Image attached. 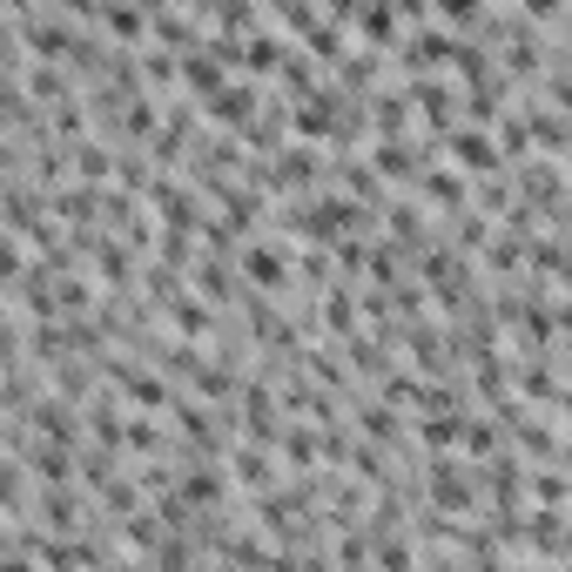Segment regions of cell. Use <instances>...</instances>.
<instances>
[{
    "label": "cell",
    "instance_id": "cell-23",
    "mask_svg": "<svg viewBox=\"0 0 572 572\" xmlns=\"http://www.w3.org/2000/svg\"><path fill=\"white\" fill-rule=\"evenodd\" d=\"M438 14H445L451 28H471V21L485 14V0H438Z\"/></svg>",
    "mask_w": 572,
    "mask_h": 572
},
{
    "label": "cell",
    "instance_id": "cell-5",
    "mask_svg": "<svg viewBox=\"0 0 572 572\" xmlns=\"http://www.w3.org/2000/svg\"><path fill=\"white\" fill-rule=\"evenodd\" d=\"M242 438H257V445H283V397L250 384L242 391Z\"/></svg>",
    "mask_w": 572,
    "mask_h": 572
},
{
    "label": "cell",
    "instance_id": "cell-15",
    "mask_svg": "<svg viewBox=\"0 0 572 572\" xmlns=\"http://www.w3.org/2000/svg\"><path fill=\"white\" fill-rule=\"evenodd\" d=\"M412 102H418V115H425V122L451 128V108H458V102H451V95L438 89V81H412Z\"/></svg>",
    "mask_w": 572,
    "mask_h": 572
},
{
    "label": "cell",
    "instance_id": "cell-9",
    "mask_svg": "<svg viewBox=\"0 0 572 572\" xmlns=\"http://www.w3.org/2000/svg\"><path fill=\"white\" fill-rule=\"evenodd\" d=\"M242 277L283 290L290 283V250H283V242H250V250H242Z\"/></svg>",
    "mask_w": 572,
    "mask_h": 572
},
{
    "label": "cell",
    "instance_id": "cell-2",
    "mask_svg": "<svg viewBox=\"0 0 572 572\" xmlns=\"http://www.w3.org/2000/svg\"><path fill=\"white\" fill-rule=\"evenodd\" d=\"M202 108H209V122H222V128H250V122H263V89H257V74L222 81V89H216Z\"/></svg>",
    "mask_w": 572,
    "mask_h": 572
},
{
    "label": "cell",
    "instance_id": "cell-3",
    "mask_svg": "<svg viewBox=\"0 0 572 572\" xmlns=\"http://www.w3.org/2000/svg\"><path fill=\"white\" fill-rule=\"evenodd\" d=\"M142 196H148V209H155L162 222H176V229H209V216L196 209V189H189L183 176H155Z\"/></svg>",
    "mask_w": 572,
    "mask_h": 572
},
{
    "label": "cell",
    "instance_id": "cell-8",
    "mask_svg": "<svg viewBox=\"0 0 572 572\" xmlns=\"http://www.w3.org/2000/svg\"><path fill=\"white\" fill-rule=\"evenodd\" d=\"M102 28H108L122 48H142V41L155 34V21H148L142 0H108V8H102Z\"/></svg>",
    "mask_w": 572,
    "mask_h": 572
},
{
    "label": "cell",
    "instance_id": "cell-20",
    "mask_svg": "<svg viewBox=\"0 0 572 572\" xmlns=\"http://www.w3.org/2000/svg\"><path fill=\"white\" fill-rule=\"evenodd\" d=\"M425 202H438V209H451V216H458V202H465V183H458L451 169H438V176H425Z\"/></svg>",
    "mask_w": 572,
    "mask_h": 572
},
{
    "label": "cell",
    "instance_id": "cell-11",
    "mask_svg": "<svg viewBox=\"0 0 572 572\" xmlns=\"http://www.w3.org/2000/svg\"><path fill=\"white\" fill-rule=\"evenodd\" d=\"M236 485H250V492H263V485H277V445H257V438H242L236 451Z\"/></svg>",
    "mask_w": 572,
    "mask_h": 572
},
{
    "label": "cell",
    "instance_id": "cell-4",
    "mask_svg": "<svg viewBox=\"0 0 572 572\" xmlns=\"http://www.w3.org/2000/svg\"><path fill=\"white\" fill-rule=\"evenodd\" d=\"M445 155H451V169H499V135H492V122L485 128H445Z\"/></svg>",
    "mask_w": 572,
    "mask_h": 572
},
{
    "label": "cell",
    "instance_id": "cell-1",
    "mask_svg": "<svg viewBox=\"0 0 572 572\" xmlns=\"http://www.w3.org/2000/svg\"><path fill=\"white\" fill-rule=\"evenodd\" d=\"M14 48L28 54V61H74V48H81V34H74V14H21L14 21Z\"/></svg>",
    "mask_w": 572,
    "mask_h": 572
},
{
    "label": "cell",
    "instance_id": "cell-25",
    "mask_svg": "<svg viewBox=\"0 0 572 572\" xmlns=\"http://www.w3.org/2000/svg\"><path fill=\"white\" fill-rule=\"evenodd\" d=\"M526 14H559V0H526Z\"/></svg>",
    "mask_w": 572,
    "mask_h": 572
},
{
    "label": "cell",
    "instance_id": "cell-22",
    "mask_svg": "<svg viewBox=\"0 0 572 572\" xmlns=\"http://www.w3.org/2000/svg\"><path fill=\"white\" fill-rule=\"evenodd\" d=\"M499 431H506L499 418H492V425H478V418H465V451H478V458H485V451H499Z\"/></svg>",
    "mask_w": 572,
    "mask_h": 572
},
{
    "label": "cell",
    "instance_id": "cell-18",
    "mask_svg": "<svg viewBox=\"0 0 572 572\" xmlns=\"http://www.w3.org/2000/svg\"><path fill=\"white\" fill-rule=\"evenodd\" d=\"M323 331H337V337H357V303H351L344 290H331V297H323Z\"/></svg>",
    "mask_w": 572,
    "mask_h": 572
},
{
    "label": "cell",
    "instance_id": "cell-13",
    "mask_svg": "<svg viewBox=\"0 0 572 572\" xmlns=\"http://www.w3.org/2000/svg\"><path fill=\"white\" fill-rule=\"evenodd\" d=\"M176 492H183V499H189V506L202 512V506H222V492H229V478H222V471H209V465H189V471L176 478Z\"/></svg>",
    "mask_w": 572,
    "mask_h": 572
},
{
    "label": "cell",
    "instance_id": "cell-17",
    "mask_svg": "<svg viewBox=\"0 0 572 572\" xmlns=\"http://www.w3.org/2000/svg\"><path fill=\"white\" fill-rule=\"evenodd\" d=\"M155 41H162V48H176V54H189V48H196V21L162 8V14H155Z\"/></svg>",
    "mask_w": 572,
    "mask_h": 572
},
{
    "label": "cell",
    "instance_id": "cell-10",
    "mask_svg": "<svg viewBox=\"0 0 572 572\" xmlns=\"http://www.w3.org/2000/svg\"><path fill=\"white\" fill-rule=\"evenodd\" d=\"M222 67H229V61H222L216 48H189V54H183V81H189V95H196V102H209L222 81H229Z\"/></svg>",
    "mask_w": 572,
    "mask_h": 572
},
{
    "label": "cell",
    "instance_id": "cell-24",
    "mask_svg": "<svg viewBox=\"0 0 572 572\" xmlns=\"http://www.w3.org/2000/svg\"><path fill=\"white\" fill-rule=\"evenodd\" d=\"M552 102H559V108L572 115V74H552Z\"/></svg>",
    "mask_w": 572,
    "mask_h": 572
},
{
    "label": "cell",
    "instance_id": "cell-19",
    "mask_svg": "<svg viewBox=\"0 0 572 572\" xmlns=\"http://www.w3.org/2000/svg\"><path fill=\"white\" fill-rule=\"evenodd\" d=\"M565 499H572L565 471H532V506H565Z\"/></svg>",
    "mask_w": 572,
    "mask_h": 572
},
{
    "label": "cell",
    "instance_id": "cell-26",
    "mask_svg": "<svg viewBox=\"0 0 572 572\" xmlns=\"http://www.w3.org/2000/svg\"><path fill=\"white\" fill-rule=\"evenodd\" d=\"M559 412H565V431H572V391H559Z\"/></svg>",
    "mask_w": 572,
    "mask_h": 572
},
{
    "label": "cell",
    "instance_id": "cell-12",
    "mask_svg": "<svg viewBox=\"0 0 572 572\" xmlns=\"http://www.w3.org/2000/svg\"><path fill=\"white\" fill-rule=\"evenodd\" d=\"M162 316H169L176 337H216V310H202L196 297H169V303H162Z\"/></svg>",
    "mask_w": 572,
    "mask_h": 572
},
{
    "label": "cell",
    "instance_id": "cell-21",
    "mask_svg": "<svg viewBox=\"0 0 572 572\" xmlns=\"http://www.w3.org/2000/svg\"><path fill=\"white\" fill-rule=\"evenodd\" d=\"M122 451H162V431H155L148 418H128V425H122Z\"/></svg>",
    "mask_w": 572,
    "mask_h": 572
},
{
    "label": "cell",
    "instance_id": "cell-14",
    "mask_svg": "<svg viewBox=\"0 0 572 572\" xmlns=\"http://www.w3.org/2000/svg\"><path fill=\"white\" fill-rule=\"evenodd\" d=\"M357 34H364V48H391L397 41V0H364Z\"/></svg>",
    "mask_w": 572,
    "mask_h": 572
},
{
    "label": "cell",
    "instance_id": "cell-7",
    "mask_svg": "<svg viewBox=\"0 0 572 572\" xmlns=\"http://www.w3.org/2000/svg\"><path fill=\"white\" fill-rule=\"evenodd\" d=\"M371 162H377V176H391V183H412V176H418V162H425V148H412V135H377Z\"/></svg>",
    "mask_w": 572,
    "mask_h": 572
},
{
    "label": "cell",
    "instance_id": "cell-16",
    "mask_svg": "<svg viewBox=\"0 0 572 572\" xmlns=\"http://www.w3.org/2000/svg\"><path fill=\"white\" fill-rule=\"evenodd\" d=\"M357 431L364 438H377V445H391L397 438V412H391V397H371L364 412H357Z\"/></svg>",
    "mask_w": 572,
    "mask_h": 572
},
{
    "label": "cell",
    "instance_id": "cell-6",
    "mask_svg": "<svg viewBox=\"0 0 572 572\" xmlns=\"http://www.w3.org/2000/svg\"><path fill=\"white\" fill-rule=\"evenodd\" d=\"M431 512H478V485L458 471V458L431 465Z\"/></svg>",
    "mask_w": 572,
    "mask_h": 572
}]
</instances>
